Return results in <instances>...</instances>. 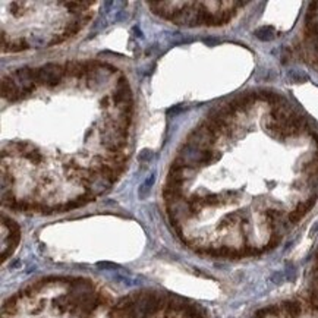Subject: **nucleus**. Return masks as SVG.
Returning a JSON list of instances; mask_svg holds the SVG:
<instances>
[{
	"label": "nucleus",
	"instance_id": "f257e3e1",
	"mask_svg": "<svg viewBox=\"0 0 318 318\" xmlns=\"http://www.w3.org/2000/svg\"><path fill=\"white\" fill-rule=\"evenodd\" d=\"M65 77V68L57 63H47L40 68H34L35 84L46 87H57Z\"/></svg>",
	"mask_w": 318,
	"mask_h": 318
},
{
	"label": "nucleus",
	"instance_id": "f03ea898",
	"mask_svg": "<svg viewBox=\"0 0 318 318\" xmlns=\"http://www.w3.org/2000/svg\"><path fill=\"white\" fill-rule=\"evenodd\" d=\"M111 100H113V105L114 106H120V107H126L133 105L132 103V93H131V87L128 84V80L125 77H120L117 80V85H116V90L111 96Z\"/></svg>",
	"mask_w": 318,
	"mask_h": 318
},
{
	"label": "nucleus",
	"instance_id": "7ed1b4c3",
	"mask_svg": "<svg viewBox=\"0 0 318 318\" xmlns=\"http://www.w3.org/2000/svg\"><path fill=\"white\" fill-rule=\"evenodd\" d=\"M1 97L6 99L7 102L21 100L19 87L12 77H3L1 78Z\"/></svg>",
	"mask_w": 318,
	"mask_h": 318
},
{
	"label": "nucleus",
	"instance_id": "20e7f679",
	"mask_svg": "<svg viewBox=\"0 0 318 318\" xmlns=\"http://www.w3.org/2000/svg\"><path fill=\"white\" fill-rule=\"evenodd\" d=\"M282 308L289 318H301L302 316V305L299 301H285Z\"/></svg>",
	"mask_w": 318,
	"mask_h": 318
},
{
	"label": "nucleus",
	"instance_id": "39448f33",
	"mask_svg": "<svg viewBox=\"0 0 318 318\" xmlns=\"http://www.w3.org/2000/svg\"><path fill=\"white\" fill-rule=\"evenodd\" d=\"M28 46L25 43V40L19 38V40H15V41H6L4 44H1V49L3 52H24L27 50Z\"/></svg>",
	"mask_w": 318,
	"mask_h": 318
},
{
	"label": "nucleus",
	"instance_id": "423d86ee",
	"mask_svg": "<svg viewBox=\"0 0 318 318\" xmlns=\"http://www.w3.org/2000/svg\"><path fill=\"white\" fill-rule=\"evenodd\" d=\"M254 34H255V37H257L258 40H261V41H270V40H273L274 35H276L274 28L268 27V25H267V27L258 28Z\"/></svg>",
	"mask_w": 318,
	"mask_h": 318
},
{
	"label": "nucleus",
	"instance_id": "0eeeda50",
	"mask_svg": "<svg viewBox=\"0 0 318 318\" xmlns=\"http://www.w3.org/2000/svg\"><path fill=\"white\" fill-rule=\"evenodd\" d=\"M24 157H25L28 161L34 163V164H40V163L43 161V154H41V151H40L38 148H34V147H29V148H28V151L24 154Z\"/></svg>",
	"mask_w": 318,
	"mask_h": 318
},
{
	"label": "nucleus",
	"instance_id": "6e6552de",
	"mask_svg": "<svg viewBox=\"0 0 318 318\" xmlns=\"http://www.w3.org/2000/svg\"><path fill=\"white\" fill-rule=\"evenodd\" d=\"M184 313H185L186 318H206L204 317V313H203L198 307H195V305H189V304H186Z\"/></svg>",
	"mask_w": 318,
	"mask_h": 318
},
{
	"label": "nucleus",
	"instance_id": "1a4fd4ad",
	"mask_svg": "<svg viewBox=\"0 0 318 318\" xmlns=\"http://www.w3.org/2000/svg\"><path fill=\"white\" fill-rule=\"evenodd\" d=\"M82 28V25L80 24V21H72L68 27L65 28V32H63V37L68 40L74 35H77L80 32V29Z\"/></svg>",
	"mask_w": 318,
	"mask_h": 318
},
{
	"label": "nucleus",
	"instance_id": "9d476101",
	"mask_svg": "<svg viewBox=\"0 0 318 318\" xmlns=\"http://www.w3.org/2000/svg\"><path fill=\"white\" fill-rule=\"evenodd\" d=\"M279 243H280V235L271 233V236H270V240H268V243H267L265 249H273V248H276Z\"/></svg>",
	"mask_w": 318,
	"mask_h": 318
},
{
	"label": "nucleus",
	"instance_id": "9b49d317",
	"mask_svg": "<svg viewBox=\"0 0 318 318\" xmlns=\"http://www.w3.org/2000/svg\"><path fill=\"white\" fill-rule=\"evenodd\" d=\"M151 159H153V151H151V150H148V148L142 150V151L139 153V156H138V160H139L141 163H144V161H150Z\"/></svg>",
	"mask_w": 318,
	"mask_h": 318
},
{
	"label": "nucleus",
	"instance_id": "f8f14e48",
	"mask_svg": "<svg viewBox=\"0 0 318 318\" xmlns=\"http://www.w3.org/2000/svg\"><path fill=\"white\" fill-rule=\"evenodd\" d=\"M110 105H113L111 97H103V99H102V102H100V106H102V108H107Z\"/></svg>",
	"mask_w": 318,
	"mask_h": 318
},
{
	"label": "nucleus",
	"instance_id": "ddd939ff",
	"mask_svg": "<svg viewBox=\"0 0 318 318\" xmlns=\"http://www.w3.org/2000/svg\"><path fill=\"white\" fill-rule=\"evenodd\" d=\"M186 107H184V106H176V107H173V108H170V110H169V114H178V111H179V110H185Z\"/></svg>",
	"mask_w": 318,
	"mask_h": 318
}]
</instances>
